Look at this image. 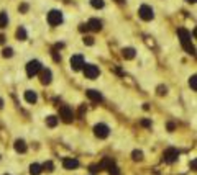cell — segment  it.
Masks as SVG:
<instances>
[{"label":"cell","instance_id":"cell-1","mask_svg":"<svg viewBox=\"0 0 197 175\" xmlns=\"http://www.w3.org/2000/svg\"><path fill=\"white\" fill-rule=\"evenodd\" d=\"M177 35H179V38H181V44H183V48L187 51L189 54L194 56L195 49H194V46L191 44V33H189L186 28H179V29H177Z\"/></svg>","mask_w":197,"mask_h":175},{"label":"cell","instance_id":"cell-2","mask_svg":"<svg viewBox=\"0 0 197 175\" xmlns=\"http://www.w3.org/2000/svg\"><path fill=\"white\" fill-rule=\"evenodd\" d=\"M138 15H140L141 20L150 21V20H153L154 12H153V8H151L150 5H141V7H140V10H138Z\"/></svg>","mask_w":197,"mask_h":175},{"label":"cell","instance_id":"cell-3","mask_svg":"<svg viewBox=\"0 0 197 175\" xmlns=\"http://www.w3.org/2000/svg\"><path fill=\"white\" fill-rule=\"evenodd\" d=\"M177 157H179V151H177L176 147H169L164 151V154H163V159H164V162L168 164H173L177 161Z\"/></svg>","mask_w":197,"mask_h":175},{"label":"cell","instance_id":"cell-4","mask_svg":"<svg viewBox=\"0 0 197 175\" xmlns=\"http://www.w3.org/2000/svg\"><path fill=\"white\" fill-rule=\"evenodd\" d=\"M59 116L62 118V121H64V123H71V121L74 120L72 108H69L68 105H62L61 108H59Z\"/></svg>","mask_w":197,"mask_h":175},{"label":"cell","instance_id":"cell-5","mask_svg":"<svg viewBox=\"0 0 197 175\" xmlns=\"http://www.w3.org/2000/svg\"><path fill=\"white\" fill-rule=\"evenodd\" d=\"M84 75L87 77V79H95V77L100 74V70L97 66H94V64H84Z\"/></svg>","mask_w":197,"mask_h":175},{"label":"cell","instance_id":"cell-6","mask_svg":"<svg viewBox=\"0 0 197 175\" xmlns=\"http://www.w3.org/2000/svg\"><path fill=\"white\" fill-rule=\"evenodd\" d=\"M94 133H95V136H97V137L103 139V137H107L110 134V128L107 124H103V123H99V124L94 126Z\"/></svg>","mask_w":197,"mask_h":175},{"label":"cell","instance_id":"cell-7","mask_svg":"<svg viewBox=\"0 0 197 175\" xmlns=\"http://www.w3.org/2000/svg\"><path fill=\"white\" fill-rule=\"evenodd\" d=\"M40 70H41V62H40V61H30L28 64H27V74H28V77L36 75Z\"/></svg>","mask_w":197,"mask_h":175},{"label":"cell","instance_id":"cell-8","mask_svg":"<svg viewBox=\"0 0 197 175\" xmlns=\"http://www.w3.org/2000/svg\"><path fill=\"white\" fill-rule=\"evenodd\" d=\"M62 21V15L61 12H58V10H51L49 13H48V23L51 25V26H56Z\"/></svg>","mask_w":197,"mask_h":175},{"label":"cell","instance_id":"cell-9","mask_svg":"<svg viewBox=\"0 0 197 175\" xmlns=\"http://www.w3.org/2000/svg\"><path fill=\"white\" fill-rule=\"evenodd\" d=\"M71 67H72L74 70H81L84 67V57L81 54H76L71 57Z\"/></svg>","mask_w":197,"mask_h":175},{"label":"cell","instance_id":"cell-10","mask_svg":"<svg viewBox=\"0 0 197 175\" xmlns=\"http://www.w3.org/2000/svg\"><path fill=\"white\" fill-rule=\"evenodd\" d=\"M87 28L92 29V31H100V29H102V21L97 20V18H92V20H89Z\"/></svg>","mask_w":197,"mask_h":175},{"label":"cell","instance_id":"cell-11","mask_svg":"<svg viewBox=\"0 0 197 175\" xmlns=\"http://www.w3.org/2000/svg\"><path fill=\"white\" fill-rule=\"evenodd\" d=\"M62 165H64V169L72 170V169H77V167H79V161H77V159H64Z\"/></svg>","mask_w":197,"mask_h":175},{"label":"cell","instance_id":"cell-12","mask_svg":"<svg viewBox=\"0 0 197 175\" xmlns=\"http://www.w3.org/2000/svg\"><path fill=\"white\" fill-rule=\"evenodd\" d=\"M51 70L49 69H43L41 67V84H44V85H48L51 82Z\"/></svg>","mask_w":197,"mask_h":175},{"label":"cell","instance_id":"cell-13","mask_svg":"<svg viewBox=\"0 0 197 175\" xmlns=\"http://www.w3.org/2000/svg\"><path fill=\"white\" fill-rule=\"evenodd\" d=\"M25 100H27L28 103H36L38 95H36V92H33V90H27L25 92Z\"/></svg>","mask_w":197,"mask_h":175},{"label":"cell","instance_id":"cell-14","mask_svg":"<svg viewBox=\"0 0 197 175\" xmlns=\"http://www.w3.org/2000/svg\"><path fill=\"white\" fill-rule=\"evenodd\" d=\"M15 151H17V152H25V151H27V144H25L23 139H17V141H15Z\"/></svg>","mask_w":197,"mask_h":175},{"label":"cell","instance_id":"cell-15","mask_svg":"<svg viewBox=\"0 0 197 175\" xmlns=\"http://www.w3.org/2000/svg\"><path fill=\"white\" fill-rule=\"evenodd\" d=\"M87 97L91 100H94V102H100V100H102V95H100V92H97V90H87Z\"/></svg>","mask_w":197,"mask_h":175},{"label":"cell","instance_id":"cell-16","mask_svg":"<svg viewBox=\"0 0 197 175\" xmlns=\"http://www.w3.org/2000/svg\"><path fill=\"white\" fill-rule=\"evenodd\" d=\"M41 172H43V169H41L40 164H31V165H30V173L31 175H40Z\"/></svg>","mask_w":197,"mask_h":175},{"label":"cell","instance_id":"cell-17","mask_svg":"<svg viewBox=\"0 0 197 175\" xmlns=\"http://www.w3.org/2000/svg\"><path fill=\"white\" fill-rule=\"evenodd\" d=\"M112 164H113V161H112V159H110V157H105L102 162L99 164V167H100V170H102V169H109V167L112 165Z\"/></svg>","mask_w":197,"mask_h":175},{"label":"cell","instance_id":"cell-18","mask_svg":"<svg viewBox=\"0 0 197 175\" xmlns=\"http://www.w3.org/2000/svg\"><path fill=\"white\" fill-rule=\"evenodd\" d=\"M123 57L125 59H133V57H135V49H133V48H127V49H123Z\"/></svg>","mask_w":197,"mask_h":175},{"label":"cell","instance_id":"cell-19","mask_svg":"<svg viewBox=\"0 0 197 175\" xmlns=\"http://www.w3.org/2000/svg\"><path fill=\"white\" fill-rule=\"evenodd\" d=\"M7 23H8V17H7V13L0 12V28H5Z\"/></svg>","mask_w":197,"mask_h":175},{"label":"cell","instance_id":"cell-20","mask_svg":"<svg viewBox=\"0 0 197 175\" xmlns=\"http://www.w3.org/2000/svg\"><path fill=\"white\" fill-rule=\"evenodd\" d=\"M58 121H59V120H58L56 116H48V118H46V124L49 126V128H54V126L58 124Z\"/></svg>","mask_w":197,"mask_h":175},{"label":"cell","instance_id":"cell-21","mask_svg":"<svg viewBox=\"0 0 197 175\" xmlns=\"http://www.w3.org/2000/svg\"><path fill=\"white\" fill-rule=\"evenodd\" d=\"M41 169L44 170V172H53V169H54V164L51 162V161H48V162H44L43 165H41Z\"/></svg>","mask_w":197,"mask_h":175},{"label":"cell","instance_id":"cell-22","mask_svg":"<svg viewBox=\"0 0 197 175\" xmlns=\"http://www.w3.org/2000/svg\"><path fill=\"white\" fill-rule=\"evenodd\" d=\"M17 38L18 39H21V41H25V39H27V31H25V28H18L17 29Z\"/></svg>","mask_w":197,"mask_h":175},{"label":"cell","instance_id":"cell-23","mask_svg":"<svg viewBox=\"0 0 197 175\" xmlns=\"http://www.w3.org/2000/svg\"><path fill=\"white\" fill-rule=\"evenodd\" d=\"M91 5L94 8H102L103 7V0H91Z\"/></svg>","mask_w":197,"mask_h":175},{"label":"cell","instance_id":"cell-24","mask_svg":"<svg viewBox=\"0 0 197 175\" xmlns=\"http://www.w3.org/2000/svg\"><path fill=\"white\" fill-rule=\"evenodd\" d=\"M189 85L192 87V90H197V77H195V75L191 77V80H189Z\"/></svg>","mask_w":197,"mask_h":175},{"label":"cell","instance_id":"cell-25","mask_svg":"<svg viewBox=\"0 0 197 175\" xmlns=\"http://www.w3.org/2000/svg\"><path fill=\"white\" fill-rule=\"evenodd\" d=\"M109 172H110V175H120V170H118V167H115L113 164L109 167Z\"/></svg>","mask_w":197,"mask_h":175},{"label":"cell","instance_id":"cell-26","mask_svg":"<svg viewBox=\"0 0 197 175\" xmlns=\"http://www.w3.org/2000/svg\"><path fill=\"white\" fill-rule=\"evenodd\" d=\"M133 159H135V161H141V159H143V152L141 151H133Z\"/></svg>","mask_w":197,"mask_h":175},{"label":"cell","instance_id":"cell-27","mask_svg":"<svg viewBox=\"0 0 197 175\" xmlns=\"http://www.w3.org/2000/svg\"><path fill=\"white\" fill-rule=\"evenodd\" d=\"M12 56H13L12 48H5V49H3V57H12Z\"/></svg>","mask_w":197,"mask_h":175},{"label":"cell","instance_id":"cell-28","mask_svg":"<svg viewBox=\"0 0 197 175\" xmlns=\"http://www.w3.org/2000/svg\"><path fill=\"white\" fill-rule=\"evenodd\" d=\"M168 94V88L164 87V85H159L158 87V95H166Z\"/></svg>","mask_w":197,"mask_h":175},{"label":"cell","instance_id":"cell-29","mask_svg":"<svg viewBox=\"0 0 197 175\" xmlns=\"http://www.w3.org/2000/svg\"><path fill=\"white\" fill-rule=\"evenodd\" d=\"M84 43L89 44V46H92V44H94V38H92V36H85V38H84Z\"/></svg>","mask_w":197,"mask_h":175},{"label":"cell","instance_id":"cell-30","mask_svg":"<svg viewBox=\"0 0 197 175\" xmlns=\"http://www.w3.org/2000/svg\"><path fill=\"white\" fill-rule=\"evenodd\" d=\"M91 172H92V173L100 172V167H99V165H91Z\"/></svg>","mask_w":197,"mask_h":175},{"label":"cell","instance_id":"cell-31","mask_svg":"<svg viewBox=\"0 0 197 175\" xmlns=\"http://www.w3.org/2000/svg\"><path fill=\"white\" fill-rule=\"evenodd\" d=\"M191 167H192V170H195V167H197V162H195V159L191 162Z\"/></svg>","mask_w":197,"mask_h":175},{"label":"cell","instance_id":"cell-32","mask_svg":"<svg viewBox=\"0 0 197 175\" xmlns=\"http://www.w3.org/2000/svg\"><path fill=\"white\" fill-rule=\"evenodd\" d=\"M174 128H176V126H174L173 123H169V124H168V129H169V131H174Z\"/></svg>","mask_w":197,"mask_h":175},{"label":"cell","instance_id":"cell-33","mask_svg":"<svg viewBox=\"0 0 197 175\" xmlns=\"http://www.w3.org/2000/svg\"><path fill=\"white\" fill-rule=\"evenodd\" d=\"M141 124H143V126H150V124H151V123H150V121H148V120H143V121H141Z\"/></svg>","mask_w":197,"mask_h":175},{"label":"cell","instance_id":"cell-34","mask_svg":"<svg viewBox=\"0 0 197 175\" xmlns=\"http://www.w3.org/2000/svg\"><path fill=\"white\" fill-rule=\"evenodd\" d=\"M20 10H21V12H27L28 7H27V5H21V7H20Z\"/></svg>","mask_w":197,"mask_h":175},{"label":"cell","instance_id":"cell-35","mask_svg":"<svg viewBox=\"0 0 197 175\" xmlns=\"http://www.w3.org/2000/svg\"><path fill=\"white\" fill-rule=\"evenodd\" d=\"M3 43H5V36L0 35V44H3Z\"/></svg>","mask_w":197,"mask_h":175},{"label":"cell","instance_id":"cell-36","mask_svg":"<svg viewBox=\"0 0 197 175\" xmlns=\"http://www.w3.org/2000/svg\"><path fill=\"white\" fill-rule=\"evenodd\" d=\"M186 2H189V3H195V0H186Z\"/></svg>","mask_w":197,"mask_h":175},{"label":"cell","instance_id":"cell-37","mask_svg":"<svg viewBox=\"0 0 197 175\" xmlns=\"http://www.w3.org/2000/svg\"><path fill=\"white\" fill-rule=\"evenodd\" d=\"M2 105H3V100H2V98H0V108H2Z\"/></svg>","mask_w":197,"mask_h":175}]
</instances>
